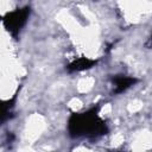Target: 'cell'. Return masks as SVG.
Returning <instances> with one entry per match:
<instances>
[{"mask_svg":"<svg viewBox=\"0 0 152 152\" xmlns=\"http://www.w3.org/2000/svg\"><path fill=\"white\" fill-rule=\"evenodd\" d=\"M99 107H94L83 113H75L69 118L68 131L72 138L87 137L96 138L107 133L106 122L97 114Z\"/></svg>","mask_w":152,"mask_h":152,"instance_id":"cell-1","label":"cell"},{"mask_svg":"<svg viewBox=\"0 0 152 152\" xmlns=\"http://www.w3.org/2000/svg\"><path fill=\"white\" fill-rule=\"evenodd\" d=\"M30 15V7L26 6L20 10H15L11 13H7L4 17V25L7 28V31L13 36L17 37L20 28L25 25L27 18Z\"/></svg>","mask_w":152,"mask_h":152,"instance_id":"cell-2","label":"cell"},{"mask_svg":"<svg viewBox=\"0 0 152 152\" xmlns=\"http://www.w3.org/2000/svg\"><path fill=\"white\" fill-rule=\"evenodd\" d=\"M112 81H113V86H114L113 93L114 94H121L125 90H127L129 87H132L137 82V78L129 77L126 75H116L113 77Z\"/></svg>","mask_w":152,"mask_h":152,"instance_id":"cell-3","label":"cell"},{"mask_svg":"<svg viewBox=\"0 0 152 152\" xmlns=\"http://www.w3.org/2000/svg\"><path fill=\"white\" fill-rule=\"evenodd\" d=\"M95 64H96V61L89 59V58H86V57H81V58H77L74 62H71L68 65V70L69 71H83V70L90 69Z\"/></svg>","mask_w":152,"mask_h":152,"instance_id":"cell-4","label":"cell"},{"mask_svg":"<svg viewBox=\"0 0 152 152\" xmlns=\"http://www.w3.org/2000/svg\"><path fill=\"white\" fill-rule=\"evenodd\" d=\"M148 45H150V46L152 45V33H151V37H150V39H148Z\"/></svg>","mask_w":152,"mask_h":152,"instance_id":"cell-5","label":"cell"}]
</instances>
